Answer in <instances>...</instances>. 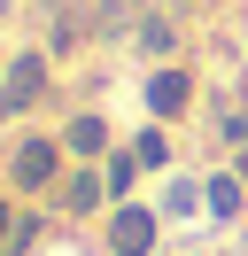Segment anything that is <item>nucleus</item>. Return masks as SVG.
I'll return each instance as SVG.
<instances>
[{"label": "nucleus", "instance_id": "1", "mask_svg": "<svg viewBox=\"0 0 248 256\" xmlns=\"http://www.w3.org/2000/svg\"><path fill=\"white\" fill-rule=\"evenodd\" d=\"M39 86H46V62H39V54H16V62H8V78H0V109H31V101H39Z\"/></svg>", "mask_w": 248, "mask_h": 256}, {"label": "nucleus", "instance_id": "2", "mask_svg": "<svg viewBox=\"0 0 248 256\" xmlns=\"http://www.w3.org/2000/svg\"><path fill=\"white\" fill-rule=\"evenodd\" d=\"M54 140H24V148H16V163H8V178H16V186H24V194H39L46 186V178H54Z\"/></svg>", "mask_w": 248, "mask_h": 256}, {"label": "nucleus", "instance_id": "3", "mask_svg": "<svg viewBox=\"0 0 248 256\" xmlns=\"http://www.w3.org/2000/svg\"><path fill=\"white\" fill-rule=\"evenodd\" d=\"M108 248H116V256H148V248H155V218H148V210H116Z\"/></svg>", "mask_w": 248, "mask_h": 256}, {"label": "nucleus", "instance_id": "4", "mask_svg": "<svg viewBox=\"0 0 248 256\" xmlns=\"http://www.w3.org/2000/svg\"><path fill=\"white\" fill-rule=\"evenodd\" d=\"M186 101H194V78H186V70H155L148 78V109L155 116H178Z\"/></svg>", "mask_w": 248, "mask_h": 256}, {"label": "nucleus", "instance_id": "5", "mask_svg": "<svg viewBox=\"0 0 248 256\" xmlns=\"http://www.w3.org/2000/svg\"><path fill=\"white\" fill-rule=\"evenodd\" d=\"M101 186H108V178H93V171H78L70 186H62V210H93V202H101Z\"/></svg>", "mask_w": 248, "mask_h": 256}, {"label": "nucleus", "instance_id": "6", "mask_svg": "<svg viewBox=\"0 0 248 256\" xmlns=\"http://www.w3.org/2000/svg\"><path fill=\"white\" fill-rule=\"evenodd\" d=\"M101 140H108V132H101V116H78V124H70V148H78V156H93Z\"/></svg>", "mask_w": 248, "mask_h": 256}, {"label": "nucleus", "instance_id": "7", "mask_svg": "<svg viewBox=\"0 0 248 256\" xmlns=\"http://www.w3.org/2000/svg\"><path fill=\"white\" fill-rule=\"evenodd\" d=\"M210 210H217V218H232V210H240V186H232V178H217V186H210Z\"/></svg>", "mask_w": 248, "mask_h": 256}, {"label": "nucleus", "instance_id": "8", "mask_svg": "<svg viewBox=\"0 0 248 256\" xmlns=\"http://www.w3.org/2000/svg\"><path fill=\"white\" fill-rule=\"evenodd\" d=\"M132 171H140V156H116V163H108V171H101V178H108V194L132 186Z\"/></svg>", "mask_w": 248, "mask_h": 256}, {"label": "nucleus", "instance_id": "9", "mask_svg": "<svg viewBox=\"0 0 248 256\" xmlns=\"http://www.w3.org/2000/svg\"><path fill=\"white\" fill-rule=\"evenodd\" d=\"M78 39H86V24H78L70 8H62V16H54V47H78Z\"/></svg>", "mask_w": 248, "mask_h": 256}, {"label": "nucleus", "instance_id": "10", "mask_svg": "<svg viewBox=\"0 0 248 256\" xmlns=\"http://www.w3.org/2000/svg\"><path fill=\"white\" fill-rule=\"evenodd\" d=\"M0 240H16V218H8V210H0Z\"/></svg>", "mask_w": 248, "mask_h": 256}, {"label": "nucleus", "instance_id": "11", "mask_svg": "<svg viewBox=\"0 0 248 256\" xmlns=\"http://www.w3.org/2000/svg\"><path fill=\"white\" fill-rule=\"evenodd\" d=\"M0 24H8V0H0Z\"/></svg>", "mask_w": 248, "mask_h": 256}, {"label": "nucleus", "instance_id": "12", "mask_svg": "<svg viewBox=\"0 0 248 256\" xmlns=\"http://www.w3.org/2000/svg\"><path fill=\"white\" fill-rule=\"evenodd\" d=\"M0 116H8V109H0Z\"/></svg>", "mask_w": 248, "mask_h": 256}]
</instances>
